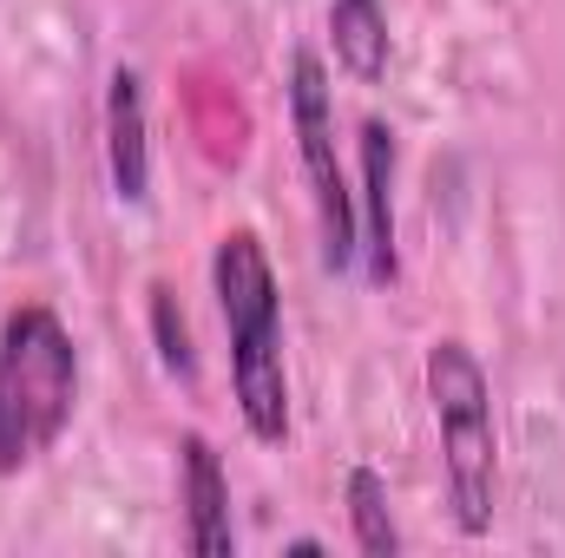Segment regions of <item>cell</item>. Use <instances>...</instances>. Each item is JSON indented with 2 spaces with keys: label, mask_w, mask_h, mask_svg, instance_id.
Wrapping results in <instances>:
<instances>
[{
  "label": "cell",
  "mask_w": 565,
  "mask_h": 558,
  "mask_svg": "<svg viewBox=\"0 0 565 558\" xmlns=\"http://www.w3.org/2000/svg\"><path fill=\"white\" fill-rule=\"evenodd\" d=\"M79 401L73 329L46 302H20L0 322V473H26L60 447Z\"/></svg>",
  "instance_id": "cell-2"
},
{
  "label": "cell",
  "mask_w": 565,
  "mask_h": 558,
  "mask_svg": "<svg viewBox=\"0 0 565 558\" xmlns=\"http://www.w3.org/2000/svg\"><path fill=\"white\" fill-rule=\"evenodd\" d=\"M427 401L440 427V466H447V506L467 539L493 533V493H500V433H493V382L480 355L460 335L427 342Z\"/></svg>",
  "instance_id": "cell-3"
},
{
  "label": "cell",
  "mask_w": 565,
  "mask_h": 558,
  "mask_svg": "<svg viewBox=\"0 0 565 558\" xmlns=\"http://www.w3.org/2000/svg\"><path fill=\"white\" fill-rule=\"evenodd\" d=\"M106 164H113V191L119 204L151 197V139H145V73L139 66H113L106 79Z\"/></svg>",
  "instance_id": "cell-7"
},
{
  "label": "cell",
  "mask_w": 565,
  "mask_h": 558,
  "mask_svg": "<svg viewBox=\"0 0 565 558\" xmlns=\"http://www.w3.org/2000/svg\"><path fill=\"white\" fill-rule=\"evenodd\" d=\"M329 46H335V66L349 79L375 86L388 73V53H395L382 0H329Z\"/></svg>",
  "instance_id": "cell-8"
},
{
  "label": "cell",
  "mask_w": 565,
  "mask_h": 558,
  "mask_svg": "<svg viewBox=\"0 0 565 558\" xmlns=\"http://www.w3.org/2000/svg\"><path fill=\"white\" fill-rule=\"evenodd\" d=\"M178 493H184V546L198 558H231L237 552V526H231V480L224 460L204 433L178 440Z\"/></svg>",
  "instance_id": "cell-5"
},
{
  "label": "cell",
  "mask_w": 565,
  "mask_h": 558,
  "mask_svg": "<svg viewBox=\"0 0 565 558\" xmlns=\"http://www.w3.org/2000/svg\"><path fill=\"white\" fill-rule=\"evenodd\" d=\"M151 335H158V362H164L178 382H191V375H198L191 329H184V309H178V296H171L164 282H151Z\"/></svg>",
  "instance_id": "cell-10"
},
{
  "label": "cell",
  "mask_w": 565,
  "mask_h": 558,
  "mask_svg": "<svg viewBox=\"0 0 565 558\" xmlns=\"http://www.w3.org/2000/svg\"><path fill=\"white\" fill-rule=\"evenodd\" d=\"M362 270L369 282H395V132L382 119H362Z\"/></svg>",
  "instance_id": "cell-6"
},
{
  "label": "cell",
  "mask_w": 565,
  "mask_h": 558,
  "mask_svg": "<svg viewBox=\"0 0 565 558\" xmlns=\"http://www.w3.org/2000/svg\"><path fill=\"white\" fill-rule=\"evenodd\" d=\"M349 533L362 558H395L402 552V526L388 513V480L375 466H349Z\"/></svg>",
  "instance_id": "cell-9"
},
{
  "label": "cell",
  "mask_w": 565,
  "mask_h": 558,
  "mask_svg": "<svg viewBox=\"0 0 565 558\" xmlns=\"http://www.w3.org/2000/svg\"><path fill=\"white\" fill-rule=\"evenodd\" d=\"M289 126H296V151H302V178L316 197V230H322V270L349 277L362 257V217H355V191L335 151V86L322 53L296 46L289 60Z\"/></svg>",
  "instance_id": "cell-4"
},
{
  "label": "cell",
  "mask_w": 565,
  "mask_h": 558,
  "mask_svg": "<svg viewBox=\"0 0 565 558\" xmlns=\"http://www.w3.org/2000/svg\"><path fill=\"white\" fill-rule=\"evenodd\" d=\"M211 289H217V315L231 335V388H237V415L244 427L282 447L289 440V368H282V296L277 270L257 230H224L211 250Z\"/></svg>",
  "instance_id": "cell-1"
}]
</instances>
